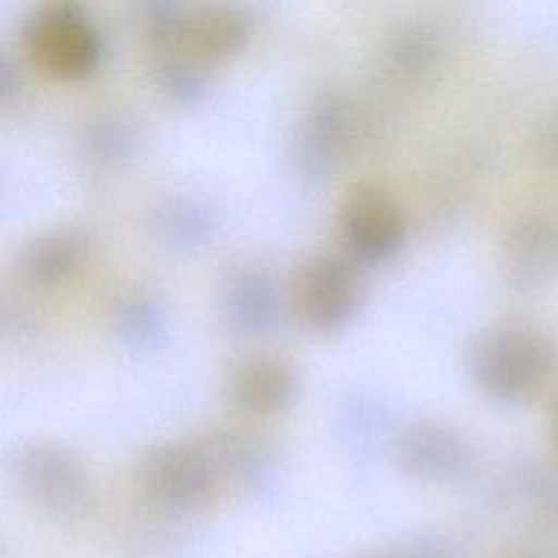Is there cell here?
Instances as JSON below:
<instances>
[{"instance_id": "cell-10", "label": "cell", "mask_w": 558, "mask_h": 558, "mask_svg": "<svg viewBox=\"0 0 558 558\" xmlns=\"http://www.w3.org/2000/svg\"><path fill=\"white\" fill-rule=\"evenodd\" d=\"M299 392L294 368L275 355L238 362L227 377V397L244 414L270 416L286 410Z\"/></svg>"}, {"instance_id": "cell-14", "label": "cell", "mask_w": 558, "mask_h": 558, "mask_svg": "<svg viewBox=\"0 0 558 558\" xmlns=\"http://www.w3.org/2000/svg\"><path fill=\"white\" fill-rule=\"evenodd\" d=\"M153 229L161 244L174 251H194L209 242L216 229L214 207L194 194H177L159 203Z\"/></svg>"}, {"instance_id": "cell-18", "label": "cell", "mask_w": 558, "mask_h": 558, "mask_svg": "<svg viewBox=\"0 0 558 558\" xmlns=\"http://www.w3.org/2000/svg\"><path fill=\"white\" fill-rule=\"evenodd\" d=\"M155 85L172 100L192 105L207 87V76L196 59L183 50H159L153 61Z\"/></svg>"}, {"instance_id": "cell-3", "label": "cell", "mask_w": 558, "mask_h": 558, "mask_svg": "<svg viewBox=\"0 0 558 558\" xmlns=\"http://www.w3.org/2000/svg\"><path fill=\"white\" fill-rule=\"evenodd\" d=\"M135 480L144 499L168 514H187L205 508L220 486L201 440L150 447L137 462Z\"/></svg>"}, {"instance_id": "cell-19", "label": "cell", "mask_w": 558, "mask_h": 558, "mask_svg": "<svg viewBox=\"0 0 558 558\" xmlns=\"http://www.w3.org/2000/svg\"><path fill=\"white\" fill-rule=\"evenodd\" d=\"M185 13H187V9L177 2L144 4V24H146V33L155 46V52L179 50Z\"/></svg>"}, {"instance_id": "cell-17", "label": "cell", "mask_w": 558, "mask_h": 558, "mask_svg": "<svg viewBox=\"0 0 558 558\" xmlns=\"http://www.w3.org/2000/svg\"><path fill=\"white\" fill-rule=\"evenodd\" d=\"M137 148V129L120 113L94 118L81 135V155L94 168H111L133 155Z\"/></svg>"}, {"instance_id": "cell-2", "label": "cell", "mask_w": 558, "mask_h": 558, "mask_svg": "<svg viewBox=\"0 0 558 558\" xmlns=\"http://www.w3.org/2000/svg\"><path fill=\"white\" fill-rule=\"evenodd\" d=\"M11 473L26 499L59 523H83L96 508L89 469L65 447L24 442L11 453Z\"/></svg>"}, {"instance_id": "cell-20", "label": "cell", "mask_w": 558, "mask_h": 558, "mask_svg": "<svg viewBox=\"0 0 558 558\" xmlns=\"http://www.w3.org/2000/svg\"><path fill=\"white\" fill-rule=\"evenodd\" d=\"M20 87H22V76L17 65L4 50H0V102H7L13 96H17Z\"/></svg>"}, {"instance_id": "cell-16", "label": "cell", "mask_w": 558, "mask_h": 558, "mask_svg": "<svg viewBox=\"0 0 558 558\" xmlns=\"http://www.w3.org/2000/svg\"><path fill=\"white\" fill-rule=\"evenodd\" d=\"M440 39L438 33L425 22H403L392 35H388L384 46L386 70L399 78H423L440 61Z\"/></svg>"}, {"instance_id": "cell-7", "label": "cell", "mask_w": 558, "mask_h": 558, "mask_svg": "<svg viewBox=\"0 0 558 558\" xmlns=\"http://www.w3.org/2000/svg\"><path fill=\"white\" fill-rule=\"evenodd\" d=\"M351 137V109L338 92L318 94L305 109L292 142V159L310 183H323L336 170Z\"/></svg>"}, {"instance_id": "cell-8", "label": "cell", "mask_w": 558, "mask_h": 558, "mask_svg": "<svg viewBox=\"0 0 558 558\" xmlns=\"http://www.w3.org/2000/svg\"><path fill=\"white\" fill-rule=\"evenodd\" d=\"M392 458L401 471L418 480L449 482L466 473L473 451L466 438L447 423L418 418L392 436Z\"/></svg>"}, {"instance_id": "cell-12", "label": "cell", "mask_w": 558, "mask_h": 558, "mask_svg": "<svg viewBox=\"0 0 558 558\" xmlns=\"http://www.w3.org/2000/svg\"><path fill=\"white\" fill-rule=\"evenodd\" d=\"M558 257V227L545 216L514 222L504 240V272L519 290H534L549 275Z\"/></svg>"}, {"instance_id": "cell-6", "label": "cell", "mask_w": 558, "mask_h": 558, "mask_svg": "<svg viewBox=\"0 0 558 558\" xmlns=\"http://www.w3.org/2000/svg\"><path fill=\"white\" fill-rule=\"evenodd\" d=\"M340 231L353 259L379 264L395 257L403 246L405 220L384 187L360 183L342 201Z\"/></svg>"}, {"instance_id": "cell-1", "label": "cell", "mask_w": 558, "mask_h": 558, "mask_svg": "<svg viewBox=\"0 0 558 558\" xmlns=\"http://www.w3.org/2000/svg\"><path fill=\"white\" fill-rule=\"evenodd\" d=\"M551 364V342L523 323L490 325L475 333L466 349L471 379L499 401H519L538 390Z\"/></svg>"}, {"instance_id": "cell-22", "label": "cell", "mask_w": 558, "mask_h": 558, "mask_svg": "<svg viewBox=\"0 0 558 558\" xmlns=\"http://www.w3.org/2000/svg\"><path fill=\"white\" fill-rule=\"evenodd\" d=\"M554 436L558 440V401H556V408H554Z\"/></svg>"}, {"instance_id": "cell-11", "label": "cell", "mask_w": 558, "mask_h": 558, "mask_svg": "<svg viewBox=\"0 0 558 558\" xmlns=\"http://www.w3.org/2000/svg\"><path fill=\"white\" fill-rule=\"evenodd\" d=\"M251 37V17L233 4L187 9L179 50L201 61H225L238 54Z\"/></svg>"}, {"instance_id": "cell-15", "label": "cell", "mask_w": 558, "mask_h": 558, "mask_svg": "<svg viewBox=\"0 0 558 558\" xmlns=\"http://www.w3.org/2000/svg\"><path fill=\"white\" fill-rule=\"evenodd\" d=\"M113 325L126 347L153 351L168 336V307L155 292L131 290L118 301Z\"/></svg>"}, {"instance_id": "cell-5", "label": "cell", "mask_w": 558, "mask_h": 558, "mask_svg": "<svg viewBox=\"0 0 558 558\" xmlns=\"http://www.w3.org/2000/svg\"><path fill=\"white\" fill-rule=\"evenodd\" d=\"M296 305L303 320L323 333L347 327L357 314L364 283L353 259L340 253H316L296 275Z\"/></svg>"}, {"instance_id": "cell-21", "label": "cell", "mask_w": 558, "mask_h": 558, "mask_svg": "<svg viewBox=\"0 0 558 558\" xmlns=\"http://www.w3.org/2000/svg\"><path fill=\"white\" fill-rule=\"evenodd\" d=\"M362 558H410V551H405V554H395V556L384 554V556H362Z\"/></svg>"}, {"instance_id": "cell-9", "label": "cell", "mask_w": 558, "mask_h": 558, "mask_svg": "<svg viewBox=\"0 0 558 558\" xmlns=\"http://www.w3.org/2000/svg\"><path fill=\"white\" fill-rule=\"evenodd\" d=\"M279 283L264 264L246 262L235 266L220 290L225 323L242 336L266 333L279 318Z\"/></svg>"}, {"instance_id": "cell-13", "label": "cell", "mask_w": 558, "mask_h": 558, "mask_svg": "<svg viewBox=\"0 0 558 558\" xmlns=\"http://www.w3.org/2000/svg\"><path fill=\"white\" fill-rule=\"evenodd\" d=\"M92 240L81 227H54L35 235L20 253V270L35 286L52 288L72 279L89 257Z\"/></svg>"}, {"instance_id": "cell-4", "label": "cell", "mask_w": 558, "mask_h": 558, "mask_svg": "<svg viewBox=\"0 0 558 558\" xmlns=\"http://www.w3.org/2000/svg\"><path fill=\"white\" fill-rule=\"evenodd\" d=\"M24 44L41 72L63 81L85 78L102 57L96 24L81 7L68 2L37 9L24 24Z\"/></svg>"}]
</instances>
